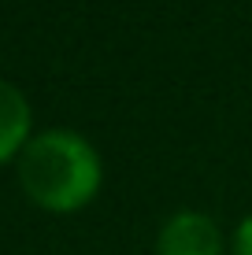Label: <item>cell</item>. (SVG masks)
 I'll return each mask as SVG.
<instances>
[{
    "label": "cell",
    "mask_w": 252,
    "mask_h": 255,
    "mask_svg": "<svg viewBox=\"0 0 252 255\" xmlns=\"http://www.w3.org/2000/svg\"><path fill=\"white\" fill-rule=\"evenodd\" d=\"M234 255H252V215L238 226V233H234Z\"/></svg>",
    "instance_id": "277c9868"
},
{
    "label": "cell",
    "mask_w": 252,
    "mask_h": 255,
    "mask_svg": "<svg viewBox=\"0 0 252 255\" xmlns=\"http://www.w3.org/2000/svg\"><path fill=\"white\" fill-rule=\"evenodd\" d=\"M26 133H30V104L11 82L0 78V163L19 152Z\"/></svg>",
    "instance_id": "3957f363"
},
{
    "label": "cell",
    "mask_w": 252,
    "mask_h": 255,
    "mask_svg": "<svg viewBox=\"0 0 252 255\" xmlns=\"http://www.w3.org/2000/svg\"><path fill=\"white\" fill-rule=\"evenodd\" d=\"M19 181L33 204L48 211H74L97 192L100 159L78 133L48 129L26 140L19 155Z\"/></svg>",
    "instance_id": "6da1fadb"
},
{
    "label": "cell",
    "mask_w": 252,
    "mask_h": 255,
    "mask_svg": "<svg viewBox=\"0 0 252 255\" xmlns=\"http://www.w3.org/2000/svg\"><path fill=\"white\" fill-rule=\"evenodd\" d=\"M160 255H223L215 222L201 211H178L160 230Z\"/></svg>",
    "instance_id": "7a4b0ae2"
}]
</instances>
